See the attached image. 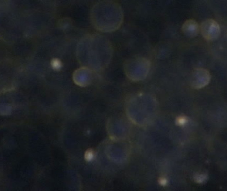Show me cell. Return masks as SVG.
Segmentation results:
<instances>
[{
    "instance_id": "8992f818",
    "label": "cell",
    "mask_w": 227,
    "mask_h": 191,
    "mask_svg": "<svg viewBox=\"0 0 227 191\" xmlns=\"http://www.w3.org/2000/svg\"><path fill=\"white\" fill-rule=\"evenodd\" d=\"M52 67L55 69H58L61 67V63L59 60L57 59H54L53 61H52Z\"/></svg>"
},
{
    "instance_id": "277c9868",
    "label": "cell",
    "mask_w": 227,
    "mask_h": 191,
    "mask_svg": "<svg viewBox=\"0 0 227 191\" xmlns=\"http://www.w3.org/2000/svg\"><path fill=\"white\" fill-rule=\"evenodd\" d=\"M207 179V174H203V173H199L197 174L195 176V181L198 183H203L204 182H205Z\"/></svg>"
},
{
    "instance_id": "7a4b0ae2",
    "label": "cell",
    "mask_w": 227,
    "mask_h": 191,
    "mask_svg": "<svg viewBox=\"0 0 227 191\" xmlns=\"http://www.w3.org/2000/svg\"><path fill=\"white\" fill-rule=\"evenodd\" d=\"M210 74L205 68H197L192 74L191 84L196 89H200L208 84Z\"/></svg>"
},
{
    "instance_id": "5b68a950",
    "label": "cell",
    "mask_w": 227,
    "mask_h": 191,
    "mask_svg": "<svg viewBox=\"0 0 227 191\" xmlns=\"http://www.w3.org/2000/svg\"><path fill=\"white\" fill-rule=\"evenodd\" d=\"M176 121H177V123L179 125L183 126L187 123V119L186 117L185 116H179L178 117Z\"/></svg>"
},
{
    "instance_id": "6da1fadb",
    "label": "cell",
    "mask_w": 227,
    "mask_h": 191,
    "mask_svg": "<svg viewBox=\"0 0 227 191\" xmlns=\"http://www.w3.org/2000/svg\"><path fill=\"white\" fill-rule=\"evenodd\" d=\"M202 35L206 40L215 41L221 34V28L216 21L208 19L204 21L200 26Z\"/></svg>"
},
{
    "instance_id": "3957f363",
    "label": "cell",
    "mask_w": 227,
    "mask_h": 191,
    "mask_svg": "<svg viewBox=\"0 0 227 191\" xmlns=\"http://www.w3.org/2000/svg\"><path fill=\"white\" fill-rule=\"evenodd\" d=\"M182 31L187 36L193 37L198 34L200 31V27L196 21L193 19L187 20L182 26Z\"/></svg>"
}]
</instances>
